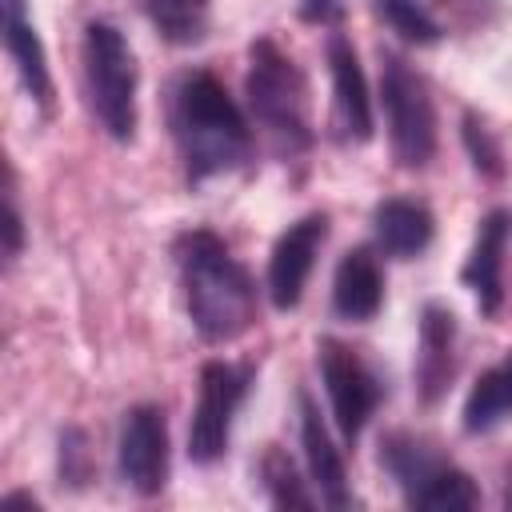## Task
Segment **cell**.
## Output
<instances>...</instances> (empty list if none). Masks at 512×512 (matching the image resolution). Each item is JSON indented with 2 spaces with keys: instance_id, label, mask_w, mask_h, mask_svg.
<instances>
[{
  "instance_id": "cell-22",
  "label": "cell",
  "mask_w": 512,
  "mask_h": 512,
  "mask_svg": "<svg viewBox=\"0 0 512 512\" xmlns=\"http://www.w3.org/2000/svg\"><path fill=\"white\" fill-rule=\"evenodd\" d=\"M464 144H468V156H472L476 172H484V176H492V180L504 172L500 144H496V140H492V132L484 128V120H476L472 112L464 116Z\"/></svg>"
},
{
  "instance_id": "cell-8",
  "label": "cell",
  "mask_w": 512,
  "mask_h": 512,
  "mask_svg": "<svg viewBox=\"0 0 512 512\" xmlns=\"http://www.w3.org/2000/svg\"><path fill=\"white\" fill-rule=\"evenodd\" d=\"M116 464L120 480L140 496H156L168 484V424L156 404H136L124 412Z\"/></svg>"
},
{
  "instance_id": "cell-18",
  "label": "cell",
  "mask_w": 512,
  "mask_h": 512,
  "mask_svg": "<svg viewBox=\"0 0 512 512\" xmlns=\"http://www.w3.org/2000/svg\"><path fill=\"white\" fill-rule=\"evenodd\" d=\"M412 508H432V512H452V508H476L480 504V492L476 484L468 480V472L452 468V464H436L408 496H404Z\"/></svg>"
},
{
  "instance_id": "cell-19",
  "label": "cell",
  "mask_w": 512,
  "mask_h": 512,
  "mask_svg": "<svg viewBox=\"0 0 512 512\" xmlns=\"http://www.w3.org/2000/svg\"><path fill=\"white\" fill-rule=\"evenodd\" d=\"M152 28L172 44H192L204 36L208 0H136Z\"/></svg>"
},
{
  "instance_id": "cell-24",
  "label": "cell",
  "mask_w": 512,
  "mask_h": 512,
  "mask_svg": "<svg viewBox=\"0 0 512 512\" xmlns=\"http://www.w3.org/2000/svg\"><path fill=\"white\" fill-rule=\"evenodd\" d=\"M24 248V220L16 208V188H12V172H8V192H4V256L16 260Z\"/></svg>"
},
{
  "instance_id": "cell-5",
  "label": "cell",
  "mask_w": 512,
  "mask_h": 512,
  "mask_svg": "<svg viewBox=\"0 0 512 512\" xmlns=\"http://www.w3.org/2000/svg\"><path fill=\"white\" fill-rule=\"evenodd\" d=\"M380 104L400 168H424L436 152V112L424 80L392 52H380Z\"/></svg>"
},
{
  "instance_id": "cell-15",
  "label": "cell",
  "mask_w": 512,
  "mask_h": 512,
  "mask_svg": "<svg viewBox=\"0 0 512 512\" xmlns=\"http://www.w3.org/2000/svg\"><path fill=\"white\" fill-rule=\"evenodd\" d=\"M384 304V272L376 264V256L368 248H352L344 252V260L336 264V280H332V312L340 320H372Z\"/></svg>"
},
{
  "instance_id": "cell-26",
  "label": "cell",
  "mask_w": 512,
  "mask_h": 512,
  "mask_svg": "<svg viewBox=\"0 0 512 512\" xmlns=\"http://www.w3.org/2000/svg\"><path fill=\"white\" fill-rule=\"evenodd\" d=\"M416 4H424V8H432V4H440V0H416Z\"/></svg>"
},
{
  "instance_id": "cell-17",
  "label": "cell",
  "mask_w": 512,
  "mask_h": 512,
  "mask_svg": "<svg viewBox=\"0 0 512 512\" xmlns=\"http://www.w3.org/2000/svg\"><path fill=\"white\" fill-rule=\"evenodd\" d=\"M512 416V348L504 352L500 364L484 368L464 400V432L484 436L492 428H500Z\"/></svg>"
},
{
  "instance_id": "cell-20",
  "label": "cell",
  "mask_w": 512,
  "mask_h": 512,
  "mask_svg": "<svg viewBox=\"0 0 512 512\" xmlns=\"http://www.w3.org/2000/svg\"><path fill=\"white\" fill-rule=\"evenodd\" d=\"M260 480L268 488V500L276 508H312V492L300 484L296 476V464L280 452V448H268L264 460H260Z\"/></svg>"
},
{
  "instance_id": "cell-7",
  "label": "cell",
  "mask_w": 512,
  "mask_h": 512,
  "mask_svg": "<svg viewBox=\"0 0 512 512\" xmlns=\"http://www.w3.org/2000/svg\"><path fill=\"white\" fill-rule=\"evenodd\" d=\"M320 352V376H324V388H328V404H332V420L340 428V436L348 444L360 440L364 424L372 420V412L380 408V396H384V384L376 380V372L364 364V356L344 344V340H332L324 336L316 344Z\"/></svg>"
},
{
  "instance_id": "cell-12",
  "label": "cell",
  "mask_w": 512,
  "mask_h": 512,
  "mask_svg": "<svg viewBox=\"0 0 512 512\" xmlns=\"http://www.w3.org/2000/svg\"><path fill=\"white\" fill-rule=\"evenodd\" d=\"M456 372V316L444 304H428L420 316L416 348V392L424 404H436Z\"/></svg>"
},
{
  "instance_id": "cell-21",
  "label": "cell",
  "mask_w": 512,
  "mask_h": 512,
  "mask_svg": "<svg viewBox=\"0 0 512 512\" xmlns=\"http://www.w3.org/2000/svg\"><path fill=\"white\" fill-rule=\"evenodd\" d=\"M372 8H376V16H384L388 28H396L412 44H436L440 40V24H436L432 8H424L416 0H372Z\"/></svg>"
},
{
  "instance_id": "cell-9",
  "label": "cell",
  "mask_w": 512,
  "mask_h": 512,
  "mask_svg": "<svg viewBox=\"0 0 512 512\" xmlns=\"http://www.w3.org/2000/svg\"><path fill=\"white\" fill-rule=\"evenodd\" d=\"M324 236H328V216L324 212H308L296 224H288L284 236L276 240V248L268 256V296H272V304L280 312L300 304Z\"/></svg>"
},
{
  "instance_id": "cell-14",
  "label": "cell",
  "mask_w": 512,
  "mask_h": 512,
  "mask_svg": "<svg viewBox=\"0 0 512 512\" xmlns=\"http://www.w3.org/2000/svg\"><path fill=\"white\" fill-rule=\"evenodd\" d=\"M0 4H4V48L20 72L24 92L48 112L52 108V76H48V56L36 36V24H32L24 0H0Z\"/></svg>"
},
{
  "instance_id": "cell-4",
  "label": "cell",
  "mask_w": 512,
  "mask_h": 512,
  "mask_svg": "<svg viewBox=\"0 0 512 512\" xmlns=\"http://www.w3.org/2000/svg\"><path fill=\"white\" fill-rule=\"evenodd\" d=\"M84 84L88 104L100 128L112 140H132L136 132V56L124 32L108 20H92L84 28Z\"/></svg>"
},
{
  "instance_id": "cell-6",
  "label": "cell",
  "mask_w": 512,
  "mask_h": 512,
  "mask_svg": "<svg viewBox=\"0 0 512 512\" xmlns=\"http://www.w3.org/2000/svg\"><path fill=\"white\" fill-rule=\"evenodd\" d=\"M252 368L248 364H228V360H208L200 368V396L196 412L188 424V456L196 464H212L228 452V432L240 400L248 396Z\"/></svg>"
},
{
  "instance_id": "cell-16",
  "label": "cell",
  "mask_w": 512,
  "mask_h": 512,
  "mask_svg": "<svg viewBox=\"0 0 512 512\" xmlns=\"http://www.w3.org/2000/svg\"><path fill=\"white\" fill-rule=\"evenodd\" d=\"M372 228H376V244L388 256H400V260L420 256L432 244V232H436L432 212L420 200H408V196L380 200L376 212H372Z\"/></svg>"
},
{
  "instance_id": "cell-1",
  "label": "cell",
  "mask_w": 512,
  "mask_h": 512,
  "mask_svg": "<svg viewBox=\"0 0 512 512\" xmlns=\"http://www.w3.org/2000/svg\"><path fill=\"white\" fill-rule=\"evenodd\" d=\"M168 120H172V136H176L188 184H204L252 160V128L240 104L204 68L176 76L168 92Z\"/></svg>"
},
{
  "instance_id": "cell-13",
  "label": "cell",
  "mask_w": 512,
  "mask_h": 512,
  "mask_svg": "<svg viewBox=\"0 0 512 512\" xmlns=\"http://www.w3.org/2000/svg\"><path fill=\"white\" fill-rule=\"evenodd\" d=\"M296 400H300V444H304V460H308L312 484L320 488V500L328 508H348L352 496H348V476H344L340 448L332 444L328 424L320 420V408L312 404V396L300 392Z\"/></svg>"
},
{
  "instance_id": "cell-10",
  "label": "cell",
  "mask_w": 512,
  "mask_h": 512,
  "mask_svg": "<svg viewBox=\"0 0 512 512\" xmlns=\"http://www.w3.org/2000/svg\"><path fill=\"white\" fill-rule=\"evenodd\" d=\"M328 72H332V124L336 136L348 144L372 140V100H368V80L356 60V48L332 32L328 36Z\"/></svg>"
},
{
  "instance_id": "cell-23",
  "label": "cell",
  "mask_w": 512,
  "mask_h": 512,
  "mask_svg": "<svg viewBox=\"0 0 512 512\" xmlns=\"http://www.w3.org/2000/svg\"><path fill=\"white\" fill-rule=\"evenodd\" d=\"M60 476L72 484L88 480V448H84V432H76V428H68L60 436Z\"/></svg>"
},
{
  "instance_id": "cell-2",
  "label": "cell",
  "mask_w": 512,
  "mask_h": 512,
  "mask_svg": "<svg viewBox=\"0 0 512 512\" xmlns=\"http://www.w3.org/2000/svg\"><path fill=\"white\" fill-rule=\"evenodd\" d=\"M176 264H180L192 328L208 344H228L252 328L256 284L216 232H208V228L184 232L176 240Z\"/></svg>"
},
{
  "instance_id": "cell-11",
  "label": "cell",
  "mask_w": 512,
  "mask_h": 512,
  "mask_svg": "<svg viewBox=\"0 0 512 512\" xmlns=\"http://www.w3.org/2000/svg\"><path fill=\"white\" fill-rule=\"evenodd\" d=\"M508 236H512V212L508 208H492L480 228H476V240H472V252L460 268V280L468 284V292L476 296V308L484 316H496L500 312V300H504V288H500V268H504V248H508Z\"/></svg>"
},
{
  "instance_id": "cell-25",
  "label": "cell",
  "mask_w": 512,
  "mask_h": 512,
  "mask_svg": "<svg viewBox=\"0 0 512 512\" xmlns=\"http://www.w3.org/2000/svg\"><path fill=\"white\" fill-rule=\"evenodd\" d=\"M300 12L312 24H336L344 16V4L340 0H300Z\"/></svg>"
},
{
  "instance_id": "cell-3",
  "label": "cell",
  "mask_w": 512,
  "mask_h": 512,
  "mask_svg": "<svg viewBox=\"0 0 512 512\" xmlns=\"http://www.w3.org/2000/svg\"><path fill=\"white\" fill-rule=\"evenodd\" d=\"M248 108L256 124L268 132L276 152L296 156L312 144L308 128V84L296 68V60L268 36L252 40L248 48Z\"/></svg>"
}]
</instances>
